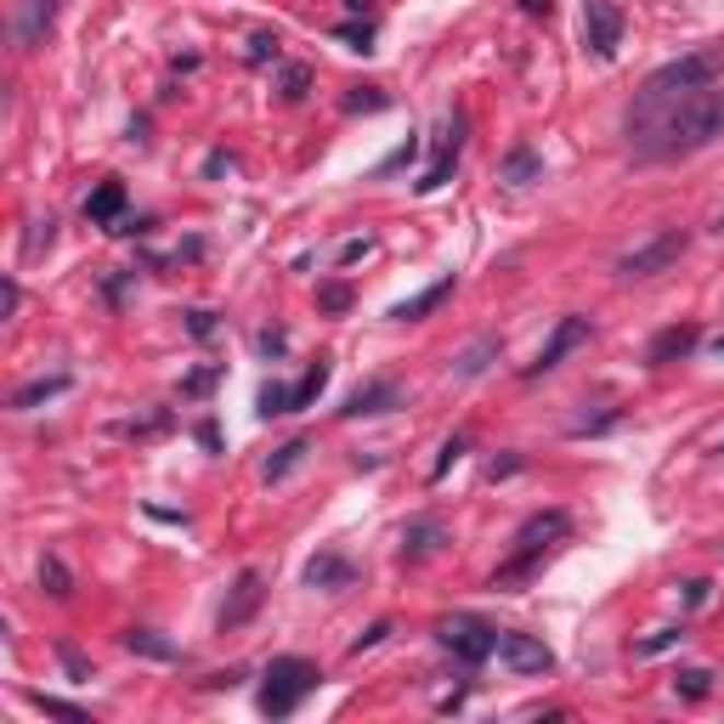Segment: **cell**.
<instances>
[{"mask_svg":"<svg viewBox=\"0 0 724 724\" xmlns=\"http://www.w3.org/2000/svg\"><path fill=\"white\" fill-rule=\"evenodd\" d=\"M640 137V159H679V153H697L708 148L713 137H724V91H697L685 96V103L663 108L656 119L634 125Z\"/></svg>","mask_w":724,"mask_h":724,"instance_id":"obj_1","label":"cell"},{"mask_svg":"<svg viewBox=\"0 0 724 724\" xmlns=\"http://www.w3.org/2000/svg\"><path fill=\"white\" fill-rule=\"evenodd\" d=\"M719 74H724V46H702V51H690V57H674V62H663V69H656V74H645V85H640L634 125L656 119L663 108L685 103V96L708 91Z\"/></svg>","mask_w":724,"mask_h":724,"instance_id":"obj_2","label":"cell"},{"mask_svg":"<svg viewBox=\"0 0 724 724\" xmlns=\"http://www.w3.org/2000/svg\"><path fill=\"white\" fill-rule=\"evenodd\" d=\"M567 533H572V515H567V510H544V515H533V521H526L521 533H515V554H510L499 572H492V588H521L526 577L538 572V561H544V554L561 544Z\"/></svg>","mask_w":724,"mask_h":724,"instance_id":"obj_3","label":"cell"},{"mask_svg":"<svg viewBox=\"0 0 724 724\" xmlns=\"http://www.w3.org/2000/svg\"><path fill=\"white\" fill-rule=\"evenodd\" d=\"M317 679L323 674H317V663H306V656H272V663H267V685H260V713H267V719H289L317 690Z\"/></svg>","mask_w":724,"mask_h":724,"instance_id":"obj_4","label":"cell"},{"mask_svg":"<svg viewBox=\"0 0 724 724\" xmlns=\"http://www.w3.org/2000/svg\"><path fill=\"white\" fill-rule=\"evenodd\" d=\"M436 640H442L465 668H481L487 656H499V629H492V622H481V617H470V611L442 617V622H436Z\"/></svg>","mask_w":724,"mask_h":724,"instance_id":"obj_5","label":"cell"},{"mask_svg":"<svg viewBox=\"0 0 724 724\" xmlns=\"http://www.w3.org/2000/svg\"><path fill=\"white\" fill-rule=\"evenodd\" d=\"M57 17H62V0H17V12H12V46L17 51H40L51 40Z\"/></svg>","mask_w":724,"mask_h":724,"instance_id":"obj_6","label":"cell"},{"mask_svg":"<svg viewBox=\"0 0 724 724\" xmlns=\"http://www.w3.org/2000/svg\"><path fill=\"white\" fill-rule=\"evenodd\" d=\"M685 255V233H663V238H651V244H640L634 255H622L617 260V278H656V272H668L674 260Z\"/></svg>","mask_w":724,"mask_h":724,"instance_id":"obj_7","label":"cell"},{"mask_svg":"<svg viewBox=\"0 0 724 724\" xmlns=\"http://www.w3.org/2000/svg\"><path fill=\"white\" fill-rule=\"evenodd\" d=\"M583 46L595 57H617L622 46V12L611 0H583Z\"/></svg>","mask_w":724,"mask_h":724,"instance_id":"obj_8","label":"cell"},{"mask_svg":"<svg viewBox=\"0 0 724 724\" xmlns=\"http://www.w3.org/2000/svg\"><path fill=\"white\" fill-rule=\"evenodd\" d=\"M260 600H267V577H260L255 567H249V572H238L233 595H226V606H221V634L244 629V622H249V617L260 611Z\"/></svg>","mask_w":724,"mask_h":724,"instance_id":"obj_9","label":"cell"},{"mask_svg":"<svg viewBox=\"0 0 724 724\" xmlns=\"http://www.w3.org/2000/svg\"><path fill=\"white\" fill-rule=\"evenodd\" d=\"M499 656H504V668H515V674H549L554 668V651L538 634H515V629L499 634Z\"/></svg>","mask_w":724,"mask_h":724,"instance_id":"obj_10","label":"cell"},{"mask_svg":"<svg viewBox=\"0 0 724 724\" xmlns=\"http://www.w3.org/2000/svg\"><path fill=\"white\" fill-rule=\"evenodd\" d=\"M588 340V317H561V323H554V335L544 340V351L533 357V362H526V379H538V374H549L554 369V362H561L572 346H583Z\"/></svg>","mask_w":724,"mask_h":724,"instance_id":"obj_11","label":"cell"},{"mask_svg":"<svg viewBox=\"0 0 724 724\" xmlns=\"http://www.w3.org/2000/svg\"><path fill=\"white\" fill-rule=\"evenodd\" d=\"M390 408H402V390L390 385V379H369V385H357L351 397H346V419H369V413H390Z\"/></svg>","mask_w":724,"mask_h":724,"instance_id":"obj_12","label":"cell"},{"mask_svg":"<svg viewBox=\"0 0 724 724\" xmlns=\"http://www.w3.org/2000/svg\"><path fill=\"white\" fill-rule=\"evenodd\" d=\"M458 142H465V119H447V130H442V148H436V159H431V171H424L413 187L419 192H436L447 176H453V164H458Z\"/></svg>","mask_w":724,"mask_h":724,"instance_id":"obj_13","label":"cell"},{"mask_svg":"<svg viewBox=\"0 0 724 724\" xmlns=\"http://www.w3.org/2000/svg\"><path fill=\"white\" fill-rule=\"evenodd\" d=\"M697 323H674V328H663V335L651 340V351H645V362L651 369H668V362H679V357H690L697 351Z\"/></svg>","mask_w":724,"mask_h":724,"instance_id":"obj_14","label":"cell"},{"mask_svg":"<svg viewBox=\"0 0 724 724\" xmlns=\"http://www.w3.org/2000/svg\"><path fill=\"white\" fill-rule=\"evenodd\" d=\"M85 215H91L96 226H108V233H114V226L125 221V187H119V182H103V187H96L91 199H85Z\"/></svg>","mask_w":724,"mask_h":724,"instance_id":"obj_15","label":"cell"},{"mask_svg":"<svg viewBox=\"0 0 724 724\" xmlns=\"http://www.w3.org/2000/svg\"><path fill=\"white\" fill-rule=\"evenodd\" d=\"M357 567L346 561V554H317V561H306V583L312 588H351Z\"/></svg>","mask_w":724,"mask_h":724,"instance_id":"obj_16","label":"cell"},{"mask_svg":"<svg viewBox=\"0 0 724 724\" xmlns=\"http://www.w3.org/2000/svg\"><path fill=\"white\" fill-rule=\"evenodd\" d=\"M504 182H510V187L544 182V159H538L533 142H515V148H510V159H504Z\"/></svg>","mask_w":724,"mask_h":724,"instance_id":"obj_17","label":"cell"},{"mask_svg":"<svg viewBox=\"0 0 724 724\" xmlns=\"http://www.w3.org/2000/svg\"><path fill=\"white\" fill-rule=\"evenodd\" d=\"M62 390H69V374H46V379H28V385H17V390H12V408H17V413H28V408H40V402L62 397Z\"/></svg>","mask_w":724,"mask_h":724,"instance_id":"obj_18","label":"cell"},{"mask_svg":"<svg viewBox=\"0 0 724 724\" xmlns=\"http://www.w3.org/2000/svg\"><path fill=\"white\" fill-rule=\"evenodd\" d=\"M442 549V526L436 521H413L402 533V561H424V554Z\"/></svg>","mask_w":724,"mask_h":724,"instance_id":"obj_19","label":"cell"},{"mask_svg":"<svg viewBox=\"0 0 724 724\" xmlns=\"http://www.w3.org/2000/svg\"><path fill=\"white\" fill-rule=\"evenodd\" d=\"M447 294H453V278H436L431 289H424V294H413V301H402V306L390 312V317H397V323H419L424 312H436V306L447 301Z\"/></svg>","mask_w":724,"mask_h":724,"instance_id":"obj_20","label":"cell"},{"mask_svg":"<svg viewBox=\"0 0 724 724\" xmlns=\"http://www.w3.org/2000/svg\"><path fill=\"white\" fill-rule=\"evenodd\" d=\"M306 453H312V442H306V436H294V442H283V447L267 458V470H260V476H267V481H283V476H289L294 465H301Z\"/></svg>","mask_w":724,"mask_h":724,"instance_id":"obj_21","label":"cell"},{"mask_svg":"<svg viewBox=\"0 0 724 724\" xmlns=\"http://www.w3.org/2000/svg\"><path fill=\"white\" fill-rule=\"evenodd\" d=\"M40 583H46V595H57V600L74 595V577H69V567H62L57 554H46V561H40Z\"/></svg>","mask_w":724,"mask_h":724,"instance_id":"obj_22","label":"cell"},{"mask_svg":"<svg viewBox=\"0 0 724 724\" xmlns=\"http://www.w3.org/2000/svg\"><path fill=\"white\" fill-rule=\"evenodd\" d=\"M323 385H328V362L317 357V362H312V369H306V379H301V385H294V408H312V402L323 397Z\"/></svg>","mask_w":724,"mask_h":724,"instance_id":"obj_23","label":"cell"},{"mask_svg":"<svg viewBox=\"0 0 724 724\" xmlns=\"http://www.w3.org/2000/svg\"><path fill=\"white\" fill-rule=\"evenodd\" d=\"M125 645H130V651H142V656H159V663H171V656H176V645H171V640H159L153 629H130Z\"/></svg>","mask_w":724,"mask_h":724,"instance_id":"obj_24","label":"cell"},{"mask_svg":"<svg viewBox=\"0 0 724 724\" xmlns=\"http://www.w3.org/2000/svg\"><path fill=\"white\" fill-rule=\"evenodd\" d=\"M492 357H499V340H492V335H487V340H476V346H470L465 357H458V374H465V379H476V374L487 369V362H492Z\"/></svg>","mask_w":724,"mask_h":724,"instance_id":"obj_25","label":"cell"},{"mask_svg":"<svg viewBox=\"0 0 724 724\" xmlns=\"http://www.w3.org/2000/svg\"><path fill=\"white\" fill-rule=\"evenodd\" d=\"M255 408L267 413V419H278V413H294V390H289V385H260Z\"/></svg>","mask_w":724,"mask_h":724,"instance_id":"obj_26","label":"cell"},{"mask_svg":"<svg viewBox=\"0 0 724 724\" xmlns=\"http://www.w3.org/2000/svg\"><path fill=\"white\" fill-rule=\"evenodd\" d=\"M51 238H57V221H51V215H35V221H28V244H23V255H28V260L46 255Z\"/></svg>","mask_w":724,"mask_h":724,"instance_id":"obj_27","label":"cell"},{"mask_svg":"<svg viewBox=\"0 0 724 724\" xmlns=\"http://www.w3.org/2000/svg\"><path fill=\"white\" fill-rule=\"evenodd\" d=\"M674 690H679V697H708V690H713V674H708V668H685V674L674 679Z\"/></svg>","mask_w":724,"mask_h":724,"instance_id":"obj_28","label":"cell"},{"mask_svg":"<svg viewBox=\"0 0 724 724\" xmlns=\"http://www.w3.org/2000/svg\"><path fill=\"white\" fill-rule=\"evenodd\" d=\"M35 708H40V713H57V719H74V724H91V713H85V708H74V702H62V697H46V690H40V697H35Z\"/></svg>","mask_w":724,"mask_h":724,"instance_id":"obj_29","label":"cell"},{"mask_svg":"<svg viewBox=\"0 0 724 724\" xmlns=\"http://www.w3.org/2000/svg\"><path fill=\"white\" fill-rule=\"evenodd\" d=\"M685 640V629H656V634H645L640 645H634V656H656V651H668V645H679Z\"/></svg>","mask_w":724,"mask_h":724,"instance_id":"obj_30","label":"cell"},{"mask_svg":"<svg viewBox=\"0 0 724 724\" xmlns=\"http://www.w3.org/2000/svg\"><path fill=\"white\" fill-rule=\"evenodd\" d=\"M458 458H465V436H447V442H442V458H436V470H431V476L442 481V476L458 465Z\"/></svg>","mask_w":724,"mask_h":724,"instance_id":"obj_31","label":"cell"},{"mask_svg":"<svg viewBox=\"0 0 724 724\" xmlns=\"http://www.w3.org/2000/svg\"><path fill=\"white\" fill-rule=\"evenodd\" d=\"M317 306H323V312H346V306H351V289H346V283L317 289Z\"/></svg>","mask_w":724,"mask_h":724,"instance_id":"obj_32","label":"cell"},{"mask_svg":"<svg viewBox=\"0 0 724 724\" xmlns=\"http://www.w3.org/2000/svg\"><path fill=\"white\" fill-rule=\"evenodd\" d=\"M255 346H260V357H283L289 351V335H283V328H260Z\"/></svg>","mask_w":724,"mask_h":724,"instance_id":"obj_33","label":"cell"},{"mask_svg":"<svg viewBox=\"0 0 724 724\" xmlns=\"http://www.w3.org/2000/svg\"><path fill=\"white\" fill-rule=\"evenodd\" d=\"M385 634H390V622L379 617V622H374V629H369V634H357V645H351V656H362V651H374V645H379Z\"/></svg>","mask_w":724,"mask_h":724,"instance_id":"obj_34","label":"cell"},{"mask_svg":"<svg viewBox=\"0 0 724 724\" xmlns=\"http://www.w3.org/2000/svg\"><path fill=\"white\" fill-rule=\"evenodd\" d=\"M340 40H351L357 51H369V40H374V28H369V23H362V28H340Z\"/></svg>","mask_w":724,"mask_h":724,"instance_id":"obj_35","label":"cell"},{"mask_svg":"<svg viewBox=\"0 0 724 724\" xmlns=\"http://www.w3.org/2000/svg\"><path fill=\"white\" fill-rule=\"evenodd\" d=\"M708 588H713L708 577H697V583H685V606H702V600H708Z\"/></svg>","mask_w":724,"mask_h":724,"instance_id":"obj_36","label":"cell"},{"mask_svg":"<svg viewBox=\"0 0 724 724\" xmlns=\"http://www.w3.org/2000/svg\"><path fill=\"white\" fill-rule=\"evenodd\" d=\"M374 249V238H346L340 244V260H357V255H369Z\"/></svg>","mask_w":724,"mask_h":724,"instance_id":"obj_37","label":"cell"},{"mask_svg":"<svg viewBox=\"0 0 724 724\" xmlns=\"http://www.w3.org/2000/svg\"><path fill=\"white\" fill-rule=\"evenodd\" d=\"M187 328L205 340V335H215V317H210V312H192V323H187Z\"/></svg>","mask_w":724,"mask_h":724,"instance_id":"obj_38","label":"cell"},{"mask_svg":"<svg viewBox=\"0 0 724 724\" xmlns=\"http://www.w3.org/2000/svg\"><path fill=\"white\" fill-rule=\"evenodd\" d=\"M249 57H255V62H267V57H278V40H267V35H260V40H255V51H249Z\"/></svg>","mask_w":724,"mask_h":724,"instance_id":"obj_39","label":"cell"},{"mask_svg":"<svg viewBox=\"0 0 724 724\" xmlns=\"http://www.w3.org/2000/svg\"><path fill=\"white\" fill-rule=\"evenodd\" d=\"M17 301H23V289H17V278H7V317H17Z\"/></svg>","mask_w":724,"mask_h":724,"instance_id":"obj_40","label":"cell"},{"mask_svg":"<svg viewBox=\"0 0 724 724\" xmlns=\"http://www.w3.org/2000/svg\"><path fill=\"white\" fill-rule=\"evenodd\" d=\"M521 7L533 12V17H549V12H554V0H521Z\"/></svg>","mask_w":724,"mask_h":724,"instance_id":"obj_41","label":"cell"},{"mask_svg":"<svg viewBox=\"0 0 724 724\" xmlns=\"http://www.w3.org/2000/svg\"><path fill=\"white\" fill-rule=\"evenodd\" d=\"M713 357H719V362H724V335H719V340H713Z\"/></svg>","mask_w":724,"mask_h":724,"instance_id":"obj_42","label":"cell"}]
</instances>
